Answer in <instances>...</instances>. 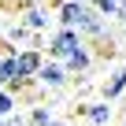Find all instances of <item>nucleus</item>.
<instances>
[{"instance_id":"obj_4","label":"nucleus","mask_w":126,"mask_h":126,"mask_svg":"<svg viewBox=\"0 0 126 126\" xmlns=\"http://www.w3.org/2000/svg\"><path fill=\"white\" fill-rule=\"evenodd\" d=\"M63 67L71 71V78H85V74L93 71V45L85 41V45L74 48L71 56H63Z\"/></svg>"},{"instance_id":"obj_8","label":"nucleus","mask_w":126,"mask_h":126,"mask_svg":"<svg viewBox=\"0 0 126 126\" xmlns=\"http://www.w3.org/2000/svg\"><path fill=\"white\" fill-rule=\"evenodd\" d=\"M108 104H111V100H104V104H85V119H89L93 126H111L115 111H111Z\"/></svg>"},{"instance_id":"obj_2","label":"nucleus","mask_w":126,"mask_h":126,"mask_svg":"<svg viewBox=\"0 0 126 126\" xmlns=\"http://www.w3.org/2000/svg\"><path fill=\"white\" fill-rule=\"evenodd\" d=\"M37 82H41V89H48V93H59V89H67V82H71V71L63 67V59H45V67L37 71Z\"/></svg>"},{"instance_id":"obj_10","label":"nucleus","mask_w":126,"mask_h":126,"mask_svg":"<svg viewBox=\"0 0 126 126\" xmlns=\"http://www.w3.org/2000/svg\"><path fill=\"white\" fill-rule=\"evenodd\" d=\"M52 119H56V111H52L48 104H33V108H30V119H26V122H30V126H48Z\"/></svg>"},{"instance_id":"obj_15","label":"nucleus","mask_w":126,"mask_h":126,"mask_svg":"<svg viewBox=\"0 0 126 126\" xmlns=\"http://www.w3.org/2000/svg\"><path fill=\"white\" fill-rule=\"evenodd\" d=\"M119 8H122V22H126V0H119Z\"/></svg>"},{"instance_id":"obj_12","label":"nucleus","mask_w":126,"mask_h":126,"mask_svg":"<svg viewBox=\"0 0 126 126\" xmlns=\"http://www.w3.org/2000/svg\"><path fill=\"white\" fill-rule=\"evenodd\" d=\"M0 126H30V122H26V119L15 111V115H4V119H0Z\"/></svg>"},{"instance_id":"obj_3","label":"nucleus","mask_w":126,"mask_h":126,"mask_svg":"<svg viewBox=\"0 0 126 126\" xmlns=\"http://www.w3.org/2000/svg\"><path fill=\"white\" fill-rule=\"evenodd\" d=\"M45 59H48V56H45V48H41V45H30V48H19V52H15L19 82H22V85H26L30 78H37V71L45 67Z\"/></svg>"},{"instance_id":"obj_1","label":"nucleus","mask_w":126,"mask_h":126,"mask_svg":"<svg viewBox=\"0 0 126 126\" xmlns=\"http://www.w3.org/2000/svg\"><path fill=\"white\" fill-rule=\"evenodd\" d=\"M82 45H85V33H82L78 26H56V30L48 33V56H52V59L71 56V52L82 48Z\"/></svg>"},{"instance_id":"obj_9","label":"nucleus","mask_w":126,"mask_h":126,"mask_svg":"<svg viewBox=\"0 0 126 126\" xmlns=\"http://www.w3.org/2000/svg\"><path fill=\"white\" fill-rule=\"evenodd\" d=\"M93 8H96V11L111 22V26H115V22L122 26V8H119V0H93Z\"/></svg>"},{"instance_id":"obj_16","label":"nucleus","mask_w":126,"mask_h":126,"mask_svg":"<svg viewBox=\"0 0 126 126\" xmlns=\"http://www.w3.org/2000/svg\"><path fill=\"white\" fill-rule=\"evenodd\" d=\"M122 41H126V22H122Z\"/></svg>"},{"instance_id":"obj_7","label":"nucleus","mask_w":126,"mask_h":126,"mask_svg":"<svg viewBox=\"0 0 126 126\" xmlns=\"http://www.w3.org/2000/svg\"><path fill=\"white\" fill-rule=\"evenodd\" d=\"M100 93H104V100H119L126 93V63H122L115 74H108V82L100 85Z\"/></svg>"},{"instance_id":"obj_13","label":"nucleus","mask_w":126,"mask_h":126,"mask_svg":"<svg viewBox=\"0 0 126 126\" xmlns=\"http://www.w3.org/2000/svg\"><path fill=\"white\" fill-rule=\"evenodd\" d=\"M19 8H30V4H45V0H15Z\"/></svg>"},{"instance_id":"obj_14","label":"nucleus","mask_w":126,"mask_h":126,"mask_svg":"<svg viewBox=\"0 0 126 126\" xmlns=\"http://www.w3.org/2000/svg\"><path fill=\"white\" fill-rule=\"evenodd\" d=\"M48 126H67V119H59V115H56V119H52Z\"/></svg>"},{"instance_id":"obj_11","label":"nucleus","mask_w":126,"mask_h":126,"mask_svg":"<svg viewBox=\"0 0 126 126\" xmlns=\"http://www.w3.org/2000/svg\"><path fill=\"white\" fill-rule=\"evenodd\" d=\"M15 108H19L15 89L11 85H0V119H4V115H15Z\"/></svg>"},{"instance_id":"obj_5","label":"nucleus","mask_w":126,"mask_h":126,"mask_svg":"<svg viewBox=\"0 0 126 126\" xmlns=\"http://www.w3.org/2000/svg\"><path fill=\"white\" fill-rule=\"evenodd\" d=\"M0 85H11L15 93L22 89V82H19V63H15V48H0Z\"/></svg>"},{"instance_id":"obj_6","label":"nucleus","mask_w":126,"mask_h":126,"mask_svg":"<svg viewBox=\"0 0 126 126\" xmlns=\"http://www.w3.org/2000/svg\"><path fill=\"white\" fill-rule=\"evenodd\" d=\"M30 30H37V33H45L48 30V22H52V15H48V8L45 4H30V8H22V15H19Z\"/></svg>"}]
</instances>
